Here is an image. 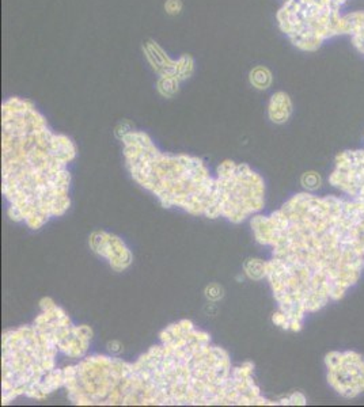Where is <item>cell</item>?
I'll use <instances>...</instances> for the list:
<instances>
[{
	"label": "cell",
	"mask_w": 364,
	"mask_h": 407,
	"mask_svg": "<svg viewBox=\"0 0 364 407\" xmlns=\"http://www.w3.org/2000/svg\"><path fill=\"white\" fill-rule=\"evenodd\" d=\"M216 185L219 212L232 223L244 221L264 207V181L246 164L222 163Z\"/></svg>",
	"instance_id": "7"
},
{
	"label": "cell",
	"mask_w": 364,
	"mask_h": 407,
	"mask_svg": "<svg viewBox=\"0 0 364 407\" xmlns=\"http://www.w3.org/2000/svg\"><path fill=\"white\" fill-rule=\"evenodd\" d=\"M124 147L134 179L154 193L164 207L209 218L221 216L216 179L200 159L161 154L148 136L139 132L125 136Z\"/></svg>",
	"instance_id": "4"
},
{
	"label": "cell",
	"mask_w": 364,
	"mask_h": 407,
	"mask_svg": "<svg viewBox=\"0 0 364 407\" xmlns=\"http://www.w3.org/2000/svg\"><path fill=\"white\" fill-rule=\"evenodd\" d=\"M326 379L333 391L344 399L364 394V357L354 351L329 352L325 356Z\"/></svg>",
	"instance_id": "9"
},
{
	"label": "cell",
	"mask_w": 364,
	"mask_h": 407,
	"mask_svg": "<svg viewBox=\"0 0 364 407\" xmlns=\"http://www.w3.org/2000/svg\"><path fill=\"white\" fill-rule=\"evenodd\" d=\"M41 314L34 326L47 331L55 341L58 352L72 358L82 357L90 344L93 331L87 326H74L68 315L55 304L52 298L41 300Z\"/></svg>",
	"instance_id": "8"
},
{
	"label": "cell",
	"mask_w": 364,
	"mask_h": 407,
	"mask_svg": "<svg viewBox=\"0 0 364 407\" xmlns=\"http://www.w3.org/2000/svg\"><path fill=\"white\" fill-rule=\"evenodd\" d=\"M251 224L255 241L274 248L265 277L279 303L272 322L284 330L299 331L308 314L344 298L362 277L364 217L358 201L301 193Z\"/></svg>",
	"instance_id": "1"
},
{
	"label": "cell",
	"mask_w": 364,
	"mask_h": 407,
	"mask_svg": "<svg viewBox=\"0 0 364 407\" xmlns=\"http://www.w3.org/2000/svg\"><path fill=\"white\" fill-rule=\"evenodd\" d=\"M134 364L94 356L64 368V387L75 405H125Z\"/></svg>",
	"instance_id": "6"
},
{
	"label": "cell",
	"mask_w": 364,
	"mask_h": 407,
	"mask_svg": "<svg viewBox=\"0 0 364 407\" xmlns=\"http://www.w3.org/2000/svg\"><path fill=\"white\" fill-rule=\"evenodd\" d=\"M291 114V102L285 94H276L269 106V115L274 122H284Z\"/></svg>",
	"instance_id": "12"
},
{
	"label": "cell",
	"mask_w": 364,
	"mask_h": 407,
	"mask_svg": "<svg viewBox=\"0 0 364 407\" xmlns=\"http://www.w3.org/2000/svg\"><path fill=\"white\" fill-rule=\"evenodd\" d=\"M3 193L8 216L38 230L70 207V173L75 158L70 138L52 134L44 118L24 101L3 108Z\"/></svg>",
	"instance_id": "3"
},
{
	"label": "cell",
	"mask_w": 364,
	"mask_h": 407,
	"mask_svg": "<svg viewBox=\"0 0 364 407\" xmlns=\"http://www.w3.org/2000/svg\"><path fill=\"white\" fill-rule=\"evenodd\" d=\"M329 182L348 198L364 204V150L341 152Z\"/></svg>",
	"instance_id": "10"
},
{
	"label": "cell",
	"mask_w": 364,
	"mask_h": 407,
	"mask_svg": "<svg viewBox=\"0 0 364 407\" xmlns=\"http://www.w3.org/2000/svg\"><path fill=\"white\" fill-rule=\"evenodd\" d=\"M90 244L98 255L111 262L114 271H122L132 264L131 251L120 238L114 235L106 232H94L90 238Z\"/></svg>",
	"instance_id": "11"
},
{
	"label": "cell",
	"mask_w": 364,
	"mask_h": 407,
	"mask_svg": "<svg viewBox=\"0 0 364 407\" xmlns=\"http://www.w3.org/2000/svg\"><path fill=\"white\" fill-rule=\"evenodd\" d=\"M134 364L127 405H276L261 397L252 362L231 369L223 349L189 321L168 326Z\"/></svg>",
	"instance_id": "2"
},
{
	"label": "cell",
	"mask_w": 364,
	"mask_h": 407,
	"mask_svg": "<svg viewBox=\"0 0 364 407\" xmlns=\"http://www.w3.org/2000/svg\"><path fill=\"white\" fill-rule=\"evenodd\" d=\"M57 353L51 335L34 325L6 331L3 334L1 404L7 405L21 395L34 398L40 384L56 369Z\"/></svg>",
	"instance_id": "5"
},
{
	"label": "cell",
	"mask_w": 364,
	"mask_h": 407,
	"mask_svg": "<svg viewBox=\"0 0 364 407\" xmlns=\"http://www.w3.org/2000/svg\"><path fill=\"white\" fill-rule=\"evenodd\" d=\"M281 405H306L308 399L301 392H294L280 402Z\"/></svg>",
	"instance_id": "15"
},
{
	"label": "cell",
	"mask_w": 364,
	"mask_h": 407,
	"mask_svg": "<svg viewBox=\"0 0 364 407\" xmlns=\"http://www.w3.org/2000/svg\"><path fill=\"white\" fill-rule=\"evenodd\" d=\"M267 262L261 260H249L245 264V271L253 280H261L267 276Z\"/></svg>",
	"instance_id": "13"
},
{
	"label": "cell",
	"mask_w": 364,
	"mask_h": 407,
	"mask_svg": "<svg viewBox=\"0 0 364 407\" xmlns=\"http://www.w3.org/2000/svg\"><path fill=\"white\" fill-rule=\"evenodd\" d=\"M302 184H303V186L308 190L318 189L321 186V178L315 173H306L302 177Z\"/></svg>",
	"instance_id": "14"
}]
</instances>
